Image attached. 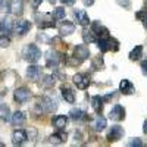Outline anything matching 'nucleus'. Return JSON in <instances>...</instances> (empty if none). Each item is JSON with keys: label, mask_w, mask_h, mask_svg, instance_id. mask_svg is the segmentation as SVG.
Returning <instances> with one entry per match:
<instances>
[{"label": "nucleus", "mask_w": 147, "mask_h": 147, "mask_svg": "<svg viewBox=\"0 0 147 147\" xmlns=\"http://www.w3.org/2000/svg\"><path fill=\"white\" fill-rule=\"evenodd\" d=\"M66 138H68V137H66V134L60 131V132L52 134L49 140H50V143H52V144H62V143H65V141H66Z\"/></svg>", "instance_id": "393cba45"}, {"label": "nucleus", "mask_w": 147, "mask_h": 147, "mask_svg": "<svg viewBox=\"0 0 147 147\" xmlns=\"http://www.w3.org/2000/svg\"><path fill=\"white\" fill-rule=\"evenodd\" d=\"M119 91L125 96H129V94H134L136 87H134V84L129 80H122L121 84H119Z\"/></svg>", "instance_id": "dca6fc26"}, {"label": "nucleus", "mask_w": 147, "mask_h": 147, "mask_svg": "<svg viewBox=\"0 0 147 147\" xmlns=\"http://www.w3.org/2000/svg\"><path fill=\"white\" fill-rule=\"evenodd\" d=\"M72 80H74V84L77 85V88L80 90H85L90 85V78L85 74H75Z\"/></svg>", "instance_id": "6e6552de"}, {"label": "nucleus", "mask_w": 147, "mask_h": 147, "mask_svg": "<svg viewBox=\"0 0 147 147\" xmlns=\"http://www.w3.org/2000/svg\"><path fill=\"white\" fill-rule=\"evenodd\" d=\"M141 71L144 75H147V60H143L141 62Z\"/></svg>", "instance_id": "c9c22d12"}, {"label": "nucleus", "mask_w": 147, "mask_h": 147, "mask_svg": "<svg viewBox=\"0 0 147 147\" xmlns=\"http://www.w3.org/2000/svg\"><path fill=\"white\" fill-rule=\"evenodd\" d=\"M74 31H75V25H74L72 22H69V21H65L62 25L59 27V34L62 35V37H65V35H71Z\"/></svg>", "instance_id": "6ab92c4d"}, {"label": "nucleus", "mask_w": 147, "mask_h": 147, "mask_svg": "<svg viewBox=\"0 0 147 147\" xmlns=\"http://www.w3.org/2000/svg\"><path fill=\"white\" fill-rule=\"evenodd\" d=\"M47 2L50 3V5H55V3H56V0H47Z\"/></svg>", "instance_id": "a19ab883"}, {"label": "nucleus", "mask_w": 147, "mask_h": 147, "mask_svg": "<svg viewBox=\"0 0 147 147\" xmlns=\"http://www.w3.org/2000/svg\"><path fill=\"white\" fill-rule=\"evenodd\" d=\"M38 106L43 109V112H47V113H53L55 110L57 109V105L56 102H53L50 97H43V99H38Z\"/></svg>", "instance_id": "39448f33"}, {"label": "nucleus", "mask_w": 147, "mask_h": 147, "mask_svg": "<svg viewBox=\"0 0 147 147\" xmlns=\"http://www.w3.org/2000/svg\"><path fill=\"white\" fill-rule=\"evenodd\" d=\"M27 140H28V136H27V131H24V129H15L13 134H12V143L15 146H21Z\"/></svg>", "instance_id": "ddd939ff"}, {"label": "nucleus", "mask_w": 147, "mask_h": 147, "mask_svg": "<svg viewBox=\"0 0 147 147\" xmlns=\"http://www.w3.org/2000/svg\"><path fill=\"white\" fill-rule=\"evenodd\" d=\"M128 146H137V147H140V146H143V143H141L140 138H131V141L128 143Z\"/></svg>", "instance_id": "72a5a7b5"}, {"label": "nucleus", "mask_w": 147, "mask_h": 147, "mask_svg": "<svg viewBox=\"0 0 147 147\" xmlns=\"http://www.w3.org/2000/svg\"><path fill=\"white\" fill-rule=\"evenodd\" d=\"M82 38H84V41L85 43H93V41H96V35H94V32L90 30H82Z\"/></svg>", "instance_id": "c85d7f7f"}, {"label": "nucleus", "mask_w": 147, "mask_h": 147, "mask_svg": "<svg viewBox=\"0 0 147 147\" xmlns=\"http://www.w3.org/2000/svg\"><path fill=\"white\" fill-rule=\"evenodd\" d=\"M24 57H25L30 63H35V62H38V59L41 57V52L35 44H28L24 49Z\"/></svg>", "instance_id": "f257e3e1"}, {"label": "nucleus", "mask_w": 147, "mask_h": 147, "mask_svg": "<svg viewBox=\"0 0 147 147\" xmlns=\"http://www.w3.org/2000/svg\"><path fill=\"white\" fill-rule=\"evenodd\" d=\"M53 19H55V18H53ZM53 19H50V15H49V13H43V15L37 13V15H35V21L38 22V27H40V28H53V27H55Z\"/></svg>", "instance_id": "0eeeda50"}, {"label": "nucleus", "mask_w": 147, "mask_h": 147, "mask_svg": "<svg viewBox=\"0 0 147 147\" xmlns=\"http://www.w3.org/2000/svg\"><path fill=\"white\" fill-rule=\"evenodd\" d=\"M118 5L124 6L125 9H129L131 7V2H129V0H118Z\"/></svg>", "instance_id": "f704fd0d"}, {"label": "nucleus", "mask_w": 147, "mask_h": 147, "mask_svg": "<svg viewBox=\"0 0 147 147\" xmlns=\"http://www.w3.org/2000/svg\"><path fill=\"white\" fill-rule=\"evenodd\" d=\"M106 125H107L106 118L99 116V118L96 119V122H94V129H96V131H103V129L106 128Z\"/></svg>", "instance_id": "cd10ccee"}, {"label": "nucleus", "mask_w": 147, "mask_h": 147, "mask_svg": "<svg viewBox=\"0 0 147 147\" xmlns=\"http://www.w3.org/2000/svg\"><path fill=\"white\" fill-rule=\"evenodd\" d=\"M91 31L94 32V35L99 37V38H105V37H109V31L102 25V24H100L99 21L93 22V25H91Z\"/></svg>", "instance_id": "2eb2a0df"}, {"label": "nucleus", "mask_w": 147, "mask_h": 147, "mask_svg": "<svg viewBox=\"0 0 147 147\" xmlns=\"http://www.w3.org/2000/svg\"><path fill=\"white\" fill-rule=\"evenodd\" d=\"M30 30H31V22H30V21H27V19H21V21L15 22L13 31H15L16 35H25Z\"/></svg>", "instance_id": "423d86ee"}, {"label": "nucleus", "mask_w": 147, "mask_h": 147, "mask_svg": "<svg viewBox=\"0 0 147 147\" xmlns=\"http://www.w3.org/2000/svg\"><path fill=\"white\" fill-rule=\"evenodd\" d=\"M27 136H28L30 140H35L37 136H38V132H37V129H35L34 127H30V128L27 129Z\"/></svg>", "instance_id": "473e14b6"}, {"label": "nucleus", "mask_w": 147, "mask_h": 147, "mask_svg": "<svg viewBox=\"0 0 147 147\" xmlns=\"http://www.w3.org/2000/svg\"><path fill=\"white\" fill-rule=\"evenodd\" d=\"M74 16H75V21L77 24H80L81 27H87L90 24V18H88V13L85 10H81V9H77L74 12Z\"/></svg>", "instance_id": "9b49d317"}, {"label": "nucleus", "mask_w": 147, "mask_h": 147, "mask_svg": "<svg viewBox=\"0 0 147 147\" xmlns=\"http://www.w3.org/2000/svg\"><path fill=\"white\" fill-rule=\"evenodd\" d=\"M40 3H41V0H32V7H34V9H37Z\"/></svg>", "instance_id": "4c0bfd02"}, {"label": "nucleus", "mask_w": 147, "mask_h": 147, "mask_svg": "<svg viewBox=\"0 0 147 147\" xmlns=\"http://www.w3.org/2000/svg\"><path fill=\"white\" fill-rule=\"evenodd\" d=\"M13 27H15V22H12L10 18H5V19L0 21V31L6 35L13 31Z\"/></svg>", "instance_id": "f3484780"}, {"label": "nucleus", "mask_w": 147, "mask_h": 147, "mask_svg": "<svg viewBox=\"0 0 147 147\" xmlns=\"http://www.w3.org/2000/svg\"><path fill=\"white\" fill-rule=\"evenodd\" d=\"M82 2H84V5H85V6H93L94 0H82Z\"/></svg>", "instance_id": "58836bf2"}, {"label": "nucleus", "mask_w": 147, "mask_h": 147, "mask_svg": "<svg viewBox=\"0 0 147 147\" xmlns=\"http://www.w3.org/2000/svg\"><path fill=\"white\" fill-rule=\"evenodd\" d=\"M13 99L16 103L19 105H24L27 103L30 99H31V91L27 88V87H21V88H16L15 93H13Z\"/></svg>", "instance_id": "7ed1b4c3"}, {"label": "nucleus", "mask_w": 147, "mask_h": 147, "mask_svg": "<svg viewBox=\"0 0 147 147\" xmlns=\"http://www.w3.org/2000/svg\"><path fill=\"white\" fill-rule=\"evenodd\" d=\"M59 53L57 52H55V50H49L47 53H46V65L49 66V68H56L57 66V63H59Z\"/></svg>", "instance_id": "4468645a"}, {"label": "nucleus", "mask_w": 147, "mask_h": 147, "mask_svg": "<svg viewBox=\"0 0 147 147\" xmlns=\"http://www.w3.org/2000/svg\"><path fill=\"white\" fill-rule=\"evenodd\" d=\"M143 56V46H136L129 52V59L131 60H138Z\"/></svg>", "instance_id": "bb28decb"}, {"label": "nucleus", "mask_w": 147, "mask_h": 147, "mask_svg": "<svg viewBox=\"0 0 147 147\" xmlns=\"http://www.w3.org/2000/svg\"><path fill=\"white\" fill-rule=\"evenodd\" d=\"M52 124H53V127L57 128L59 131L63 129V128L66 127V124H68V116H65V115H57V116H55V118L52 119Z\"/></svg>", "instance_id": "aec40b11"}, {"label": "nucleus", "mask_w": 147, "mask_h": 147, "mask_svg": "<svg viewBox=\"0 0 147 147\" xmlns=\"http://www.w3.org/2000/svg\"><path fill=\"white\" fill-rule=\"evenodd\" d=\"M3 96H5L3 93H2V94H0V100H2V99H3Z\"/></svg>", "instance_id": "37998d69"}, {"label": "nucleus", "mask_w": 147, "mask_h": 147, "mask_svg": "<svg viewBox=\"0 0 147 147\" xmlns=\"http://www.w3.org/2000/svg\"><path fill=\"white\" fill-rule=\"evenodd\" d=\"M109 118L112 119V121H116V122L124 121V118H125V109L122 107L121 105H115L112 109H110V112H109Z\"/></svg>", "instance_id": "1a4fd4ad"}, {"label": "nucleus", "mask_w": 147, "mask_h": 147, "mask_svg": "<svg viewBox=\"0 0 147 147\" xmlns=\"http://www.w3.org/2000/svg\"><path fill=\"white\" fill-rule=\"evenodd\" d=\"M41 85H43L44 88H50V87H53V85H55V77H52V75H46V77H43Z\"/></svg>", "instance_id": "c756f323"}, {"label": "nucleus", "mask_w": 147, "mask_h": 147, "mask_svg": "<svg viewBox=\"0 0 147 147\" xmlns=\"http://www.w3.org/2000/svg\"><path fill=\"white\" fill-rule=\"evenodd\" d=\"M143 132H144V134H147V119L144 121V125H143Z\"/></svg>", "instance_id": "ea45409f"}, {"label": "nucleus", "mask_w": 147, "mask_h": 147, "mask_svg": "<svg viewBox=\"0 0 147 147\" xmlns=\"http://www.w3.org/2000/svg\"><path fill=\"white\" fill-rule=\"evenodd\" d=\"M2 3H3V0H0V5H2Z\"/></svg>", "instance_id": "c03bdc74"}, {"label": "nucleus", "mask_w": 147, "mask_h": 147, "mask_svg": "<svg viewBox=\"0 0 147 147\" xmlns=\"http://www.w3.org/2000/svg\"><path fill=\"white\" fill-rule=\"evenodd\" d=\"M27 77L31 80V81H38L40 77H41V69L35 65H31L27 68Z\"/></svg>", "instance_id": "a211bd4d"}, {"label": "nucleus", "mask_w": 147, "mask_h": 147, "mask_svg": "<svg viewBox=\"0 0 147 147\" xmlns=\"http://www.w3.org/2000/svg\"><path fill=\"white\" fill-rule=\"evenodd\" d=\"M60 93H62V97L65 99V102H68V103H74V102H75V96H74L72 90L69 87H66V85H62Z\"/></svg>", "instance_id": "5701e85b"}, {"label": "nucleus", "mask_w": 147, "mask_h": 147, "mask_svg": "<svg viewBox=\"0 0 147 147\" xmlns=\"http://www.w3.org/2000/svg\"><path fill=\"white\" fill-rule=\"evenodd\" d=\"M69 116H71L72 119H75V121H84V119H87L88 115L85 113L82 109H71Z\"/></svg>", "instance_id": "b1692460"}, {"label": "nucleus", "mask_w": 147, "mask_h": 147, "mask_svg": "<svg viewBox=\"0 0 147 147\" xmlns=\"http://www.w3.org/2000/svg\"><path fill=\"white\" fill-rule=\"evenodd\" d=\"M63 5H66V6H72L74 3H75V0H60Z\"/></svg>", "instance_id": "e433bc0d"}, {"label": "nucleus", "mask_w": 147, "mask_h": 147, "mask_svg": "<svg viewBox=\"0 0 147 147\" xmlns=\"http://www.w3.org/2000/svg\"><path fill=\"white\" fill-rule=\"evenodd\" d=\"M10 44V38L7 35H0V49H6Z\"/></svg>", "instance_id": "2f4dec72"}, {"label": "nucleus", "mask_w": 147, "mask_h": 147, "mask_svg": "<svg viewBox=\"0 0 147 147\" xmlns=\"http://www.w3.org/2000/svg\"><path fill=\"white\" fill-rule=\"evenodd\" d=\"M0 118H2L5 122H10V118H12L10 109H9V106L5 105V103H0Z\"/></svg>", "instance_id": "a878e982"}, {"label": "nucleus", "mask_w": 147, "mask_h": 147, "mask_svg": "<svg viewBox=\"0 0 147 147\" xmlns=\"http://www.w3.org/2000/svg\"><path fill=\"white\" fill-rule=\"evenodd\" d=\"M9 12L12 15H22L24 12V0H9Z\"/></svg>", "instance_id": "f8f14e48"}, {"label": "nucleus", "mask_w": 147, "mask_h": 147, "mask_svg": "<svg viewBox=\"0 0 147 147\" xmlns=\"http://www.w3.org/2000/svg\"><path fill=\"white\" fill-rule=\"evenodd\" d=\"M74 57H75V60L80 63V62H84V60H87L90 57V50L88 47H85L82 44H78L75 46V49H74Z\"/></svg>", "instance_id": "20e7f679"}, {"label": "nucleus", "mask_w": 147, "mask_h": 147, "mask_svg": "<svg viewBox=\"0 0 147 147\" xmlns=\"http://www.w3.org/2000/svg\"><path fill=\"white\" fill-rule=\"evenodd\" d=\"M97 44H99V49L105 53V52H110L113 50L116 52L119 49V43L113 38H110V37H105V38H99L97 40Z\"/></svg>", "instance_id": "f03ea898"}, {"label": "nucleus", "mask_w": 147, "mask_h": 147, "mask_svg": "<svg viewBox=\"0 0 147 147\" xmlns=\"http://www.w3.org/2000/svg\"><path fill=\"white\" fill-rule=\"evenodd\" d=\"M143 21H144V25H146V28H147V16H146V18H144Z\"/></svg>", "instance_id": "79ce46f5"}, {"label": "nucleus", "mask_w": 147, "mask_h": 147, "mask_svg": "<svg viewBox=\"0 0 147 147\" xmlns=\"http://www.w3.org/2000/svg\"><path fill=\"white\" fill-rule=\"evenodd\" d=\"M65 9L63 7H56L55 10H53V13H52V16L55 18V19H57V21H60V19H65Z\"/></svg>", "instance_id": "7c9ffc66"}, {"label": "nucleus", "mask_w": 147, "mask_h": 147, "mask_svg": "<svg viewBox=\"0 0 147 147\" xmlns=\"http://www.w3.org/2000/svg\"><path fill=\"white\" fill-rule=\"evenodd\" d=\"M91 106H93L96 113H102V110H103V99L100 96H93L91 97Z\"/></svg>", "instance_id": "4be33fe9"}, {"label": "nucleus", "mask_w": 147, "mask_h": 147, "mask_svg": "<svg viewBox=\"0 0 147 147\" xmlns=\"http://www.w3.org/2000/svg\"><path fill=\"white\" fill-rule=\"evenodd\" d=\"M25 113L22 112V110H16V112L12 115V118H10V122L13 124L15 127H19V125H22L24 122H25Z\"/></svg>", "instance_id": "412c9836"}, {"label": "nucleus", "mask_w": 147, "mask_h": 147, "mask_svg": "<svg viewBox=\"0 0 147 147\" xmlns=\"http://www.w3.org/2000/svg\"><path fill=\"white\" fill-rule=\"evenodd\" d=\"M122 136H124V128L119 127V125H115V127L110 128V131L107 132V141L115 143V141L121 140Z\"/></svg>", "instance_id": "9d476101"}]
</instances>
